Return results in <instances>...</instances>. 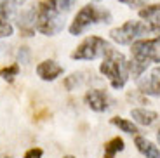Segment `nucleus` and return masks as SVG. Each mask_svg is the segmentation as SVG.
I'll return each instance as SVG.
<instances>
[{
  "mask_svg": "<svg viewBox=\"0 0 160 158\" xmlns=\"http://www.w3.org/2000/svg\"><path fill=\"white\" fill-rule=\"evenodd\" d=\"M99 71L101 75L108 78L110 85L118 91L125 87L129 80V61L120 51L108 45L103 54V63L99 64Z\"/></svg>",
  "mask_w": 160,
  "mask_h": 158,
  "instance_id": "nucleus-1",
  "label": "nucleus"
},
{
  "mask_svg": "<svg viewBox=\"0 0 160 158\" xmlns=\"http://www.w3.org/2000/svg\"><path fill=\"white\" fill-rule=\"evenodd\" d=\"M63 12L56 7L54 0H42L37 4V32L45 37H54L63 32Z\"/></svg>",
  "mask_w": 160,
  "mask_h": 158,
  "instance_id": "nucleus-2",
  "label": "nucleus"
},
{
  "mask_svg": "<svg viewBox=\"0 0 160 158\" xmlns=\"http://www.w3.org/2000/svg\"><path fill=\"white\" fill-rule=\"evenodd\" d=\"M112 21V14L106 9H99L92 4H87L77 12V16L73 17L72 24H70L68 32L70 35L78 37L84 32H87V28H91L92 24L98 23H110Z\"/></svg>",
  "mask_w": 160,
  "mask_h": 158,
  "instance_id": "nucleus-3",
  "label": "nucleus"
},
{
  "mask_svg": "<svg viewBox=\"0 0 160 158\" xmlns=\"http://www.w3.org/2000/svg\"><path fill=\"white\" fill-rule=\"evenodd\" d=\"M153 30L146 21H125L124 24L113 28L110 32V38L118 45H131L139 38H144L146 35H152Z\"/></svg>",
  "mask_w": 160,
  "mask_h": 158,
  "instance_id": "nucleus-4",
  "label": "nucleus"
},
{
  "mask_svg": "<svg viewBox=\"0 0 160 158\" xmlns=\"http://www.w3.org/2000/svg\"><path fill=\"white\" fill-rule=\"evenodd\" d=\"M108 42L101 37L96 35H91L87 38H84L82 42L78 44V47L70 54V57L75 61H94L98 59L99 56L104 54L106 47H108Z\"/></svg>",
  "mask_w": 160,
  "mask_h": 158,
  "instance_id": "nucleus-5",
  "label": "nucleus"
},
{
  "mask_svg": "<svg viewBox=\"0 0 160 158\" xmlns=\"http://www.w3.org/2000/svg\"><path fill=\"white\" fill-rule=\"evenodd\" d=\"M132 59L160 64V35L155 38H139L131 44Z\"/></svg>",
  "mask_w": 160,
  "mask_h": 158,
  "instance_id": "nucleus-6",
  "label": "nucleus"
},
{
  "mask_svg": "<svg viewBox=\"0 0 160 158\" xmlns=\"http://www.w3.org/2000/svg\"><path fill=\"white\" fill-rule=\"evenodd\" d=\"M84 101L96 113H104V111H108L113 106V99L103 89H91V91H87L84 96Z\"/></svg>",
  "mask_w": 160,
  "mask_h": 158,
  "instance_id": "nucleus-7",
  "label": "nucleus"
},
{
  "mask_svg": "<svg viewBox=\"0 0 160 158\" xmlns=\"http://www.w3.org/2000/svg\"><path fill=\"white\" fill-rule=\"evenodd\" d=\"M136 82L139 92H143L144 96L160 97V64L153 68L148 75H141Z\"/></svg>",
  "mask_w": 160,
  "mask_h": 158,
  "instance_id": "nucleus-8",
  "label": "nucleus"
},
{
  "mask_svg": "<svg viewBox=\"0 0 160 158\" xmlns=\"http://www.w3.org/2000/svg\"><path fill=\"white\" fill-rule=\"evenodd\" d=\"M18 26L23 37H32L37 32V5H32L30 9L23 11L18 16Z\"/></svg>",
  "mask_w": 160,
  "mask_h": 158,
  "instance_id": "nucleus-9",
  "label": "nucleus"
},
{
  "mask_svg": "<svg viewBox=\"0 0 160 158\" xmlns=\"http://www.w3.org/2000/svg\"><path fill=\"white\" fill-rule=\"evenodd\" d=\"M63 71H64V68L54 59H45L37 64V75L44 82H54L58 77L63 75Z\"/></svg>",
  "mask_w": 160,
  "mask_h": 158,
  "instance_id": "nucleus-10",
  "label": "nucleus"
},
{
  "mask_svg": "<svg viewBox=\"0 0 160 158\" xmlns=\"http://www.w3.org/2000/svg\"><path fill=\"white\" fill-rule=\"evenodd\" d=\"M139 17L152 26L153 33L160 35V4L146 5L139 9Z\"/></svg>",
  "mask_w": 160,
  "mask_h": 158,
  "instance_id": "nucleus-11",
  "label": "nucleus"
},
{
  "mask_svg": "<svg viewBox=\"0 0 160 158\" xmlns=\"http://www.w3.org/2000/svg\"><path fill=\"white\" fill-rule=\"evenodd\" d=\"M131 118L132 122H136L138 125L150 127L158 120V113L148 108H132L131 110Z\"/></svg>",
  "mask_w": 160,
  "mask_h": 158,
  "instance_id": "nucleus-12",
  "label": "nucleus"
},
{
  "mask_svg": "<svg viewBox=\"0 0 160 158\" xmlns=\"http://www.w3.org/2000/svg\"><path fill=\"white\" fill-rule=\"evenodd\" d=\"M134 146L138 148V151H139L144 158H160V150L150 141V139L144 137V136L138 134L136 137H134Z\"/></svg>",
  "mask_w": 160,
  "mask_h": 158,
  "instance_id": "nucleus-13",
  "label": "nucleus"
},
{
  "mask_svg": "<svg viewBox=\"0 0 160 158\" xmlns=\"http://www.w3.org/2000/svg\"><path fill=\"white\" fill-rule=\"evenodd\" d=\"M110 123H112V125H115V127H118L120 131L125 132V134L138 136V132H139L136 122H131V120L122 118V116H113V118H110Z\"/></svg>",
  "mask_w": 160,
  "mask_h": 158,
  "instance_id": "nucleus-14",
  "label": "nucleus"
},
{
  "mask_svg": "<svg viewBox=\"0 0 160 158\" xmlns=\"http://www.w3.org/2000/svg\"><path fill=\"white\" fill-rule=\"evenodd\" d=\"M125 148V142L122 137H113L110 139L106 144H104V155L103 158H115L117 153H120V151H124Z\"/></svg>",
  "mask_w": 160,
  "mask_h": 158,
  "instance_id": "nucleus-15",
  "label": "nucleus"
},
{
  "mask_svg": "<svg viewBox=\"0 0 160 158\" xmlns=\"http://www.w3.org/2000/svg\"><path fill=\"white\" fill-rule=\"evenodd\" d=\"M152 63H146V61H139V59H132L129 61V77H132V78H139L141 75H144L146 73V70H148V66Z\"/></svg>",
  "mask_w": 160,
  "mask_h": 158,
  "instance_id": "nucleus-16",
  "label": "nucleus"
},
{
  "mask_svg": "<svg viewBox=\"0 0 160 158\" xmlns=\"http://www.w3.org/2000/svg\"><path fill=\"white\" fill-rule=\"evenodd\" d=\"M82 82H84V77H82V73H72L70 77H66L64 78V89L66 91H77V87H80L82 85Z\"/></svg>",
  "mask_w": 160,
  "mask_h": 158,
  "instance_id": "nucleus-17",
  "label": "nucleus"
},
{
  "mask_svg": "<svg viewBox=\"0 0 160 158\" xmlns=\"http://www.w3.org/2000/svg\"><path fill=\"white\" fill-rule=\"evenodd\" d=\"M18 75H19V63H14V64H11V66H5V68L0 70V77H2L5 82H12Z\"/></svg>",
  "mask_w": 160,
  "mask_h": 158,
  "instance_id": "nucleus-18",
  "label": "nucleus"
},
{
  "mask_svg": "<svg viewBox=\"0 0 160 158\" xmlns=\"http://www.w3.org/2000/svg\"><path fill=\"white\" fill-rule=\"evenodd\" d=\"M14 33V26L7 21V17L0 16V38H7Z\"/></svg>",
  "mask_w": 160,
  "mask_h": 158,
  "instance_id": "nucleus-19",
  "label": "nucleus"
},
{
  "mask_svg": "<svg viewBox=\"0 0 160 158\" xmlns=\"http://www.w3.org/2000/svg\"><path fill=\"white\" fill-rule=\"evenodd\" d=\"M14 7H16V5L12 4L11 0H0V16H4L9 19V17L14 14Z\"/></svg>",
  "mask_w": 160,
  "mask_h": 158,
  "instance_id": "nucleus-20",
  "label": "nucleus"
},
{
  "mask_svg": "<svg viewBox=\"0 0 160 158\" xmlns=\"http://www.w3.org/2000/svg\"><path fill=\"white\" fill-rule=\"evenodd\" d=\"M54 4H56V7L64 14V12L72 11V7L77 4V0H54Z\"/></svg>",
  "mask_w": 160,
  "mask_h": 158,
  "instance_id": "nucleus-21",
  "label": "nucleus"
},
{
  "mask_svg": "<svg viewBox=\"0 0 160 158\" xmlns=\"http://www.w3.org/2000/svg\"><path fill=\"white\" fill-rule=\"evenodd\" d=\"M18 63L19 64L30 63V49L28 47H19V51H18Z\"/></svg>",
  "mask_w": 160,
  "mask_h": 158,
  "instance_id": "nucleus-22",
  "label": "nucleus"
},
{
  "mask_svg": "<svg viewBox=\"0 0 160 158\" xmlns=\"http://www.w3.org/2000/svg\"><path fill=\"white\" fill-rule=\"evenodd\" d=\"M120 4L127 5L131 9H139V7H144V0H118Z\"/></svg>",
  "mask_w": 160,
  "mask_h": 158,
  "instance_id": "nucleus-23",
  "label": "nucleus"
},
{
  "mask_svg": "<svg viewBox=\"0 0 160 158\" xmlns=\"http://www.w3.org/2000/svg\"><path fill=\"white\" fill-rule=\"evenodd\" d=\"M42 156H44L42 148H30V150L24 153V158H42Z\"/></svg>",
  "mask_w": 160,
  "mask_h": 158,
  "instance_id": "nucleus-24",
  "label": "nucleus"
},
{
  "mask_svg": "<svg viewBox=\"0 0 160 158\" xmlns=\"http://www.w3.org/2000/svg\"><path fill=\"white\" fill-rule=\"evenodd\" d=\"M12 4L14 5H21V4H24V2H26V0H11Z\"/></svg>",
  "mask_w": 160,
  "mask_h": 158,
  "instance_id": "nucleus-25",
  "label": "nucleus"
},
{
  "mask_svg": "<svg viewBox=\"0 0 160 158\" xmlns=\"http://www.w3.org/2000/svg\"><path fill=\"white\" fill-rule=\"evenodd\" d=\"M5 49H7L5 45H2V44H0V54H4V52H5Z\"/></svg>",
  "mask_w": 160,
  "mask_h": 158,
  "instance_id": "nucleus-26",
  "label": "nucleus"
},
{
  "mask_svg": "<svg viewBox=\"0 0 160 158\" xmlns=\"http://www.w3.org/2000/svg\"><path fill=\"white\" fill-rule=\"evenodd\" d=\"M0 158H12V156H11V155H2V153H0Z\"/></svg>",
  "mask_w": 160,
  "mask_h": 158,
  "instance_id": "nucleus-27",
  "label": "nucleus"
},
{
  "mask_svg": "<svg viewBox=\"0 0 160 158\" xmlns=\"http://www.w3.org/2000/svg\"><path fill=\"white\" fill-rule=\"evenodd\" d=\"M157 139H158V144H160V129H158V132H157Z\"/></svg>",
  "mask_w": 160,
  "mask_h": 158,
  "instance_id": "nucleus-28",
  "label": "nucleus"
},
{
  "mask_svg": "<svg viewBox=\"0 0 160 158\" xmlns=\"http://www.w3.org/2000/svg\"><path fill=\"white\" fill-rule=\"evenodd\" d=\"M63 158H75L73 155H66V156H63Z\"/></svg>",
  "mask_w": 160,
  "mask_h": 158,
  "instance_id": "nucleus-29",
  "label": "nucleus"
},
{
  "mask_svg": "<svg viewBox=\"0 0 160 158\" xmlns=\"http://www.w3.org/2000/svg\"><path fill=\"white\" fill-rule=\"evenodd\" d=\"M92 2H101V0H92Z\"/></svg>",
  "mask_w": 160,
  "mask_h": 158,
  "instance_id": "nucleus-30",
  "label": "nucleus"
}]
</instances>
